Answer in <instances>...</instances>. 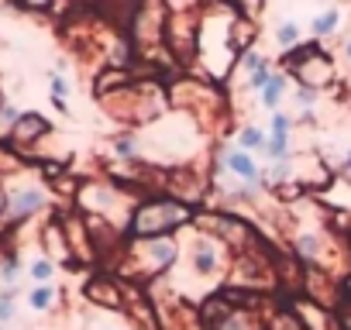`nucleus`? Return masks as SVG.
Returning <instances> with one entry per match:
<instances>
[{
    "label": "nucleus",
    "instance_id": "1",
    "mask_svg": "<svg viewBox=\"0 0 351 330\" xmlns=\"http://www.w3.org/2000/svg\"><path fill=\"white\" fill-rule=\"evenodd\" d=\"M183 220H186V207H180V203H148L134 214L131 231L141 234V238H152V234L169 231V227L183 224Z\"/></svg>",
    "mask_w": 351,
    "mask_h": 330
},
{
    "label": "nucleus",
    "instance_id": "2",
    "mask_svg": "<svg viewBox=\"0 0 351 330\" xmlns=\"http://www.w3.org/2000/svg\"><path fill=\"white\" fill-rule=\"evenodd\" d=\"M49 207V193L42 186H18V190H8V210H4V224L14 227V224H25L32 220L35 214H42Z\"/></svg>",
    "mask_w": 351,
    "mask_h": 330
},
{
    "label": "nucleus",
    "instance_id": "3",
    "mask_svg": "<svg viewBox=\"0 0 351 330\" xmlns=\"http://www.w3.org/2000/svg\"><path fill=\"white\" fill-rule=\"evenodd\" d=\"M49 131H52V124L42 117V114H35V110H28V114H21L18 117V124H14V131H11V148L14 151H28L32 144H38L42 138H49Z\"/></svg>",
    "mask_w": 351,
    "mask_h": 330
},
{
    "label": "nucleus",
    "instance_id": "4",
    "mask_svg": "<svg viewBox=\"0 0 351 330\" xmlns=\"http://www.w3.org/2000/svg\"><path fill=\"white\" fill-rule=\"evenodd\" d=\"M265 151H269L272 162H286V151H289V117L279 114V110L272 114V138H269Z\"/></svg>",
    "mask_w": 351,
    "mask_h": 330
},
{
    "label": "nucleus",
    "instance_id": "5",
    "mask_svg": "<svg viewBox=\"0 0 351 330\" xmlns=\"http://www.w3.org/2000/svg\"><path fill=\"white\" fill-rule=\"evenodd\" d=\"M224 165H228L238 179H245V183H255V179H258V165H255V158H252L245 148L228 151V155H224Z\"/></svg>",
    "mask_w": 351,
    "mask_h": 330
},
{
    "label": "nucleus",
    "instance_id": "6",
    "mask_svg": "<svg viewBox=\"0 0 351 330\" xmlns=\"http://www.w3.org/2000/svg\"><path fill=\"white\" fill-rule=\"evenodd\" d=\"M21 275H25V268H21L18 255H4V258H0V289H4V292H18Z\"/></svg>",
    "mask_w": 351,
    "mask_h": 330
},
{
    "label": "nucleus",
    "instance_id": "7",
    "mask_svg": "<svg viewBox=\"0 0 351 330\" xmlns=\"http://www.w3.org/2000/svg\"><path fill=\"white\" fill-rule=\"evenodd\" d=\"M56 303H59V289L49 282V285H35L32 292H28V306L35 309V313H49V309H56Z\"/></svg>",
    "mask_w": 351,
    "mask_h": 330
},
{
    "label": "nucleus",
    "instance_id": "8",
    "mask_svg": "<svg viewBox=\"0 0 351 330\" xmlns=\"http://www.w3.org/2000/svg\"><path fill=\"white\" fill-rule=\"evenodd\" d=\"M86 296H90L93 303H104V306H121V296H117V289H114L107 279H93V282L86 285Z\"/></svg>",
    "mask_w": 351,
    "mask_h": 330
},
{
    "label": "nucleus",
    "instance_id": "9",
    "mask_svg": "<svg viewBox=\"0 0 351 330\" xmlns=\"http://www.w3.org/2000/svg\"><path fill=\"white\" fill-rule=\"evenodd\" d=\"M148 255L155 258V265L169 268V265L176 262V241H169V238H155V241H148Z\"/></svg>",
    "mask_w": 351,
    "mask_h": 330
},
{
    "label": "nucleus",
    "instance_id": "10",
    "mask_svg": "<svg viewBox=\"0 0 351 330\" xmlns=\"http://www.w3.org/2000/svg\"><path fill=\"white\" fill-rule=\"evenodd\" d=\"M28 275L35 279V285H49V282L56 279V262H52L49 255H38V258H32Z\"/></svg>",
    "mask_w": 351,
    "mask_h": 330
},
{
    "label": "nucleus",
    "instance_id": "11",
    "mask_svg": "<svg viewBox=\"0 0 351 330\" xmlns=\"http://www.w3.org/2000/svg\"><path fill=\"white\" fill-rule=\"evenodd\" d=\"M337 21H341V11H337V8H327L324 14L313 18V35H317V38L334 35V31H337Z\"/></svg>",
    "mask_w": 351,
    "mask_h": 330
},
{
    "label": "nucleus",
    "instance_id": "12",
    "mask_svg": "<svg viewBox=\"0 0 351 330\" xmlns=\"http://www.w3.org/2000/svg\"><path fill=\"white\" fill-rule=\"evenodd\" d=\"M282 90H286V76H279V73H276V76L269 79V86L262 90V103H265L272 114H276V107H279V100H282Z\"/></svg>",
    "mask_w": 351,
    "mask_h": 330
},
{
    "label": "nucleus",
    "instance_id": "13",
    "mask_svg": "<svg viewBox=\"0 0 351 330\" xmlns=\"http://www.w3.org/2000/svg\"><path fill=\"white\" fill-rule=\"evenodd\" d=\"M276 42H279L282 49L300 45V25H296V21H282V25L276 28Z\"/></svg>",
    "mask_w": 351,
    "mask_h": 330
},
{
    "label": "nucleus",
    "instance_id": "14",
    "mask_svg": "<svg viewBox=\"0 0 351 330\" xmlns=\"http://www.w3.org/2000/svg\"><path fill=\"white\" fill-rule=\"evenodd\" d=\"M214 265H217V248H214L210 241H200V244H197V268H200V272H210Z\"/></svg>",
    "mask_w": 351,
    "mask_h": 330
},
{
    "label": "nucleus",
    "instance_id": "15",
    "mask_svg": "<svg viewBox=\"0 0 351 330\" xmlns=\"http://www.w3.org/2000/svg\"><path fill=\"white\" fill-rule=\"evenodd\" d=\"M14 320H18L14 292H4V289H0V323H14Z\"/></svg>",
    "mask_w": 351,
    "mask_h": 330
},
{
    "label": "nucleus",
    "instance_id": "16",
    "mask_svg": "<svg viewBox=\"0 0 351 330\" xmlns=\"http://www.w3.org/2000/svg\"><path fill=\"white\" fill-rule=\"evenodd\" d=\"M272 76H276V73H272V66L265 62V66H258V69L252 73V79H248V86H252V90H265Z\"/></svg>",
    "mask_w": 351,
    "mask_h": 330
},
{
    "label": "nucleus",
    "instance_id": "17",
    "mask_svg": "<svg viewBox=\"0 0 351 330\" xmlns=\"http://www.w3.org/2000/svg\"><path fill=\"white\" fill-rule=\"evenodd\" d=\"M114 151H117L121 158H134V151H138V141H134L131 134H124V138H117V141H114Z\"/></svg>",
    "mask_w": 351,
    "mask_h": 330
},
{
    "label": "nucleus",
    "instance_id": "18",
    "mask_svg": "<svg viewBox=\"0 0 351 330\" xmlns=\"http://www.w3.org/2000/svg\"><path fill=\"white\" fill-rule=\"evenodd\" d=\"M238 141H241V148H245V151H248V148H258V144H262V141H265V138H262V131H258V127H245V131H241V138H238Z\"/></svg>",
    "mask_w": 351,
    "mask_h": 330
},
{
    "label": "nucleus",
    "instance_id": "19",
    "mask_svg": "<svg viewBox=\"0 0 351 330\" xmlns=\"http://www.w3.org/2000/svg\"><path fill=\"white\" fill-rule=\"evenodd\" d=\"M296 251H300L303 258H313V255H317V238H313V234H303V238L296 241Z\"/></svg>",
    "mask_w": 351,
    "mask_h": 330
},
{
    "label": "nucleus",
    "instance_id": "20",
    "mask_svg": "<svg viewBox=\"0 0 351 330\" xmlns=\"http://www.w3.org/2000/svg\"><path fill=\"white\" fill-rule=\"evenodd\" d=\"M313 100H317V90H310V86H300V90H296V103H300V107H306V110H310V107H313Z\"/></svg>",
    "mask_w": 351,
    "mask_h": 330
},
{
    "label": "nucleus",
    "instance_id": "21",
    "mask_svg": "<svg viewBox=\"0 0 351 330\" xmlns=\"http://www.w3.org/2000/svg\"><path fill=\"white\" fill-rule=\"evenodd\" d=\"M52 97H56V100H66V97H69V83H66L62 76H52Z\"/></svg>",
    "mask_w": 351,
    "mask_h": 330
},
{
    "label": "nucleus",
    "instance_id": "22",
    "mask_svg": "<svg viewBox=\"0 0 351 330\" xmlns=\"http://www.w3.org/2000/svg\"><path fill=\"white\" fill-rule=\"evenodd\" d=\"M4 210H8V190L0 186V220H4Z\"/></svg>",
    "mask_w": 351,
    "mask_h": 330
},
{
    "label": "nucleus",
    "instance_id": "23",
    "mask_svg": "<svg viewBox=\"0 0 351 330\" xmlns=\"http://www.w3.org/2000/svg\"><path fill=\"white\" fill-rule=\"evenodd\" d=\"M344 176L351 179V155H348V162H344Z\"/></svg>",
    "mask_w": 351,
    "mask_h": 330
},
{
    "label": "nucleus",
    "instance_id": "24",
    "mask_svg": "<svg viewBox=\"0 0 351 330\" xmlns=\"http://www.w3.org/2000/svg\"><path fill=\"white\" fill-rule=\"evenodd\" d=\"M8 4H11V0H0V11H4V8H8Z\"/></svg>",
    "mask_w": 351,
    "mask_h": 330
},
{
    "label": "nucleus",
    "instance_id": "25",
    "mask_svg": "<svg viewBox=\"0 0 351 330\" xmlns=\"http://www.w3.org/2000/svg\"><path fill=\"white\" fill-rule=\"evenodd\" d=\"M344 49H348V59H351V42H348V45H344Z\"/></svg>",
    "mask_w": 351,
    "mask_h": 330
},
{
    "label": "nucleus",
    "instance_id": "26",
    "mask_svg": "<svg viewBox=\"0 0 351 330\" xmlns=\"http://www.w3.org/2000/svg\"><path fill=\"white\" fill-rule=\"evenodd\" d=\"M0 107H4V93H0Z\"/></svg>",
    "mask_w": 351,
    "mask_h": 330
},
{
    "label": "nucleus",
    "instance_id": "27",
    "mask_svg": "<svg viewBox=\"0 0 351 330\" xmlns=\"http://www.w3.org/2000/svg\"><path fill=\"white\" fill-rule=\"evenodd\" d=\"M0 330H8V327H4V323H0Z\"/></svg>",
    "mask_w": 351,
    "mask_h": 330
}]
</instances>
